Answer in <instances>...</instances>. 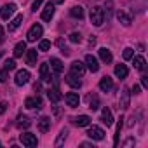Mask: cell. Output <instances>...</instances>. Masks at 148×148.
<instances>
[{
  "instance_id": "obj_1",
  "label": "cell",
  "mask_w": 148,
  "mask_h": 148,
  "mask_svg": "<svg viewBox=\"0 0 148 148\" xmlns=\"http://www.w3.org/2000/svg\"><path fill=\"white\" fill-rule=\"evenodd\" d=\"M91 23L94 25V26H101L103 25V21H105V11L99 7V5H94L92 9H91Z\"/></svg>"
},
{
  "instance_id": "obj_2",
  "label": "cell",
  "mask_w": 148,
  "mask_h": 148,
  "mask_svg": "<svg viewBox=\"0 0 148 148\" xmlns=\"http://www.w3.org/2000/svg\"><path fill=\"white\" fill-rule=\"evenodd\" d=\"M19 141H21L25 146H28V148H32V146H37V145H38L37 136H35V134H32V132H23V134L19 136Z\"/></svg>"
},
{
  "instance_id": "obj_3",
  "label": "cell",
  "mask_w": 148,
  "mask_h": 148,
  "mask_svg": "<svg viewBox=\"0 0 148 148\" xmlns=\"http://www.w3.org/2000/svg\"><path fill=\"white\" fill-rule=\"evenodd\" d=\"M87 136H89L92 141H103V139H105V131H103L101 127H98V125H92V127H89Z\"/></svg>"
},
{
  "instance_id": "obj_4",
  "label": "cell",
  "mask_w": 148,
  "mask_h": 148,
  "mask_svg": "<svg viewBox=\"0 0 148 148\" xmlns=\"http://www.w3.org/2000/svg\"><path fill=\"white\" fill-rule=\"evenodd\" d=\"M42 33H44V28H42V25H33L32 28H30V32H28V42H35L37 38H40L42 37Z\"/></svg>"
},
{
  "instance_id": "obj_5",
  "label": "cell",
  "mask_w": 148,
  "mask_h": 148,
  "mask_svg": "<svg viewBox=\"0 0 148 148\" xmlns=\"http://www.w3.org/2000/svg\"><path fill=\"white\" fill-rule=\"evenodd\" d=\"M70 70H71V73H73V75L82 77L84 73H86V64H84L82 61H73V63L70 64Z\"/></svg>"
},
{
  "instance_id": "obj_6",
  "label": "cell",
  "mask_w": 148,
  "mask_h": 148,
  "mask_svg": "<svg viewBox=\"0 0 148 148\" xmlns=\"http://www.w3.org/2000/svg\"><path fill=\"white\" fill-rule=\"evenodd\" d=\"M16 86H25V84H28V80H30V71L28 70H19L18 73H16Z\"/></svg>"
},
{
  "instance_id": "obj_7",
  "label": "cell",
  "mask_w": 148,
  "mask_h": 148,
  "mask_svg": "<svg viewBox=\"0 0 148 148\" xmlns=\"http://www.w3.org/2000/svg\"><path fill=\"white\" fill-rule=\"evenodd\" d=\"M14 12H16V4H5L2 9H0V18H2V19H9Z\"/></svg>"
},
{
  "instance_id": "obj_8",
  "label": "cell",
  "mask_w": 148,
  "mask_h": 148,
  "mask_svg": "<svg viewBox=\"0 0 148 148\" xmlns=\"http://www.w3.org/2000/svg\"><path fill=\"white\" fill-rule=\"evenodd\" d=\"M64 80H66V84H68L70 87H73V89H80V87H82L80 79H79L77 75H73V73H68V75L64 77Z\"/></svg>"
},
{
  "instance_id": "obj_9",
  "label": "cell",
  "mask_w": 148,
  "mask_h": 148,
  "mask_svg": "<svg viewBox=\"0 0 148 148\" xmlns=\"http://www.w3.org/2000/svg\"><path fill=\"white\" fill-rule=\"evenodd\" d=\"M64 101H66V105H68L70 108H77L79 103H80V98H79V94H75V92H68V94L64 96Z\"/></svg>"
},
{
  "instance_id": "obj_10",
  "label": "cell",
  "mask_w": 148,
  "mask_h": 148,
  "mask_svg": "<svg viewBox=\"0 0 148 148\" xmlns=\"http://www.w3.org/2000/svg\"><path fill=\"white\" fill-rule=\"evenodd\" d=\"M86 66L92 71V73H96L98 70H99V64H98V59L92 56V54H87L86 56Z\"/></svg>"
},
{
  "instance_id": "obj_11",
  "label": "cell",
  "mask_w": 148,
  "mask_h": 148,
  "mask_svg": "<svg viewBox=\"0 0 148 148\" xmlns=\"http://www.w3.org/2000/svg\"><path fill=\"white\" fill-rule=\"evenodd\" d=\"M71 122L75 125H79V127H87L91 124V117L89 115H79V117H73Z\"/></svg>"
},
{
  "instance_id": "obj_12",
  "label": "cell",
  "mask_w": 148,
  "mask_h": 148,
  "mask_svg": "<svg viewBox=\"0 0 148 148\" xmlns=\"http://www.w3.org/2000/svg\"><path fill=\"white\" fill-rule=\"evenodd\" d=\"M25 106L26 108H42V99L38 96H32L25 99Z\"/></svg>"
},
{
  "instance_id": "obj_13",
  "label": "cell",
  "mask_w": 148,
  "mask_h": 148,
  "mask_svg": "<svg viewBox=\"0 0 148 148\" xmlns=\"http://www.w3.org/2000/svg\"><path fill=\"white\" fill-rule=\"evenodd\" d=\"M54 11H56V7H54V4H47L45 5V9L42 11V19L44 21H51L52 19V16H54Z\"/></svg>"
},
{
  "instance_id": "obj_14",
  "label": "cell",
  "mask_w": 148,
  "mask_h": 148,
  "mask_svg": "<svg viewBox=\"0 0 148 148\" xmlns=\"http://www.w3.org/2000/svg\"><path fill=\"white\" fill-rule=\"evenodd\" d=\"M101 120H103V124H105L106 127H110V125L113 124V115H112L110 108H103V110H101Z\"/></svg>"
},
{
  "instance_id": "obj_15",
  "label": "cell",
  "mask_w": 148,
  "mask_h": 148,
  "mask_svg": "<svg viewBox=\"0 0 148 148\" xmlns=\"http://www.w3.org/2000/svg\"><path fill=\"white\" fill-rule=\"evenodd\" d=\"M40 79L42 82H49L52 77H51V70H49V64L47 63H42L40 64Z\"/></svg>"
},
{
  "instance_id": "obj_16",
  "label": "cell",
  "mask_w": 148,
  "mask_h": 148,
  "mask_svg": "<svg viewBox=\"0 0 148 148\" xmlns=\"http://www.w3.org/2000/svg\"><path fill=\"white\" fill-rule=\"evenodd\" d=\"M117 19H119L124 26H131V23H132L131 14H127V12H124V11H119V12H117Z\"/></svg>"
},
{
  "instance_id": "obj_17",
  "label": "cell",
  "mask_w": 148,
  "mask_h": 148,
  "mask_svg": "<svg viewBox=\"0 0 148 148\" xmlns=\"http://www.w3.org/2000/svg\"><path fill=\"white\" fill-rule=\"evenodd\" d=\"M112 87H113V80H112L110 77H103V79L99 80V89H101L103 92L112 91Z\"/></svg>"
},
{
  "instance_id": "obj_18",
  "label": "cell",
  "mask_w": 148,
  "mask_h": 148,
  "mask_svg": "<svg viewBox=\"0 0 148 148\" xmlns=\"http://www.w3.org/2000/svg\"><path fill=\"white\" fill-rule=\"evenodd\" d=\"M23 23V14H18L14 19H11L9 21V25H7V30L9 32H14V30H18L19 28V25Z\"/></svg>"
},
{
  "instance_id": "obj_19",
  "label": "cell",
  "mask_w": 148,
  "mask_h": 148,
  "mask_svg": "<svg viewBox=\"0 0 148 148\" xmlns=\"http://www.w3.org/2000/svg\"><path fill=\"white\" fill-rule=\"evenodd\" d=\"M26 64L37 66V49H28L26 51Z\"/></svg>"
},
{
  "instance_id": "obj_20",
  "label": "cell",
  "mask_w": 148,
  "mask_h": 148,
  "mask_svg": "<svg viewBox=\"0 0 148 148\" xmlns=\"http://www.w3.org/2000/svg\"><path fill=\"white\" fill-rule=\"evenodd\" d=\"M47 98H49L52 103H58V101H61L63 94L59 92V89H58V87H54V89H49V91H47Z\"/></svg>"
},
{
  "instance_id": "obj_21",
  "label": "cell",
  "mask_w": 148,
  "mask_h": 148,
  "mask_svg": "<svg viewBox=\"0 0 148 148\" xmlns=\"http://www.w3.org/2000/svg\"><path fill=\"white\" fill-rule=\"evenodd\" d=\"M129 98H131V92H129V89L125 87V89L122 91V98H120V106H119V108L127 110V108H129Z\"/></svg>"
},
{
  "instance_id": "obj_22",
  "label": "cell",
  "mask_w": 148,
  "mask_h": 148,
  "mask_svg": "<svg viewBox=\"0 0 148 148\" xmlns=\"http://www.w3.org/2000/svg\"><path fill=\"white\" fill-rule=\"evenodd\" d=\"M37 125H38V131H40V132H47V131L51 129V119H49V117H42Z\"/></svg>"
},
{
  "instance_id": "obj_23",
  "label": "cell",
  "mask_w": 148,
  "mask_h": 148,
  "mask_svg": "<svg viewBox=\"0 0 148 148\" xmlns=\"http://www.w3.org/2000/svg\"><path fill=\"white\" fill-rule=\"evenodd\" d=\"M99 58H101L103 63H112V61H113V56H112V52H110L106 47H101V49H99Z\"/></svg>"
},
{
  "instance_id": "obj_24",
  "label": "cell",
  "mask_w": 148,
  "mask_h": 148,
  "mask_svg": "<svg viewBox=\"0 0 148 148\" xmlns=\"http://www.w3.org/2000/svg\"><path fill=\"white\" fill-rule=\"evenodd\" d=\"M132 64H134V68H136V70L143 71V70H145V66H146V61H145V58H143V56H134V58H132Z\"/></svg>"
},
{
  "instance_id": "obj_25",
  "label": "cell",
  "mask_w": 148,
  "mask_h": 148,
  "mask_svg": "<svg viewBox=\"0 0 148 148\" xmlns=\"http://www.w3.org/2000/svg\"><path fill=\"white\" fill-rule=\"evenodd\" d=\"M51 68H52L56 73H63V70H64L61 59H58V58H51Z\"/></svg>"
},
{
  "instance_id": "obj_26",
  "label": "cell",
  "mask_w": 148,
  "mask_h": 148,
  "mask_svg": "<svg viewBox=\"0 0 148 148\" xmlns=\"http://www.w3.org/2000/svg\"><path fill=\"white\" fill-rule=\"evenodd\" d=\"M127 73H129V70H127L125 64H117V66H115V75H117L119 79H125Z\"/></svg>"
},
{
  "instance_id": "obj_27",
  "label": "cell",
  "mask_w": 148,
  "mask_h": 148,
  "mask_svg": "<svg viewBox=\"0 0 148 148\" xmlns=\"http://www.w3.org/2000/svg\"><path fill=\"white\" fill-rule=\"evenodd\" d=\"M70 14H71L73 18H77V19H82V18H84V9H82L80 5H73V7L70 9Z\"/></svg>"
},
{
  "instance_id": "obj_28",
  "label": "cell",
  "mask_w": 148,
  "mask_h": 148,
  "mask_svg": "<svg viewBox=\"0 0 148 148\" xmlns=\"http://www.w3.org/2000/svg\"><path fill=\"white\" fill-rule=\"evenodd\" d=\"M23 52H26V42H19L14 47V58H21Z\"/></svg>"
},
{
  "instance_id": "obj_29",
  "label": "cell",
  "mask_w": 148,
  "mask_h": 148,
  "mask_svg": "<svg viewBox=\"0 0 148 148\" xmlns=\"http://www.w3.org/2000/svg\"><path fill=\"white\" fill-rule=\"evenodd\" d=\"M87 101H89V108H91L92 112L99 108V99H98V96H94V94H89V96H87Z\"/></svg>"
},
{
  "instance_id": "obj_30",
  "label": "cell",
  "mask_w": 148,
  "mask_h": 148,
  "mask_svg": "<svg viewBox=\"0 0 148 148\" xmlns=\"http://www.w3.org/2000/svg\"><path fill=\"white\" fill-rule=\"evenodd\" d=\"M30 124H32V122H30L26 117H23V115H19V117H18V122H16V125H18L19 129H28V127H30Z\"/></svg>"
},
{
  "instance_id": "obj_31",
  "label": "cell",
  "mask_w": 148,
  "mask_h": 148,
  "mask_svg": "<svg viewBox=\"0 0 148 148\" xmlns=\"http://www.w3.org/2000/svg\"><path fill=\"white\" fill-rule=\"evenodd\" d=\"M124 119L120 117V120L117 122V131H115V136H113V145L117 146L119 145V138H120V131H122V125H124V122H122Z\"/></svg>"
},
{
  "instance_id": "obj_32",
  "label": "cell",
  "mask_w": 148,
  "mask_h": 148,
  "mask_svg": "<svg viewBox=\"0 0 148 148\" xmlns=\"http://www.w3.org/2000/svg\"><path fill=\"white\" fill-rule=\"evenodd\" d=\"M66 136H68V131H66V129H61V132H59V136H58V139H56L54 145H56V146H61L63 141L66 139Z\"/></svg>"
},
{
  "instance_id": "obj_33",
  "label": "cell",
  "mask_w": 148,
  "mask_h": 148,
  "mask_svg": "<svg viewBox=\"0 0 148 148\" xmlns=\"http://www.w3.org/2000/svg\"><path fill=\"white\" fill-rule=\"evenodd\" d=\"M70 42H73V44H79V42H82V35H80L79 32H73V33H70Z\"/></svg>"
},
{
  "instance_id": "obj_34",
  "label": "cell",
  "mask_w": 148,
  "mask_h": 148,
  "mask_svg": "<svg viewBox=\"0 0 148 148\" xmlns=\"http://www.w3.org/2000/svg\"><path fill=\"white\" fill-rule=\"evenodd\" d=\"M56 44H58V47L61 49V52H63V54H66V56L70 54V51H68V47H66V44H64V40H63V38H58V42H56Z\"/></svg>"
},
{
  "instance_id": "obj_35",
  "label": "cell",
  "mask_w": 148,
  "mask_h": 148,
  "mask_svg": "<svg viewBox=\"0 0 148 148\" xmlns=\"http://www.w3.org/2000/svg\"><path fill=\"white\" fill-rule=\"evenodd\" d=\"M38 49H40V51H49V49H51V42H49V40H40Z\"/></svg>"
},
{
  "instance_id": "obj_36",
  "label": "cell",
  "mask_w": 148,
  "mask_h": 148,
  "mask_svg": "<svg viewBox=\"0 0 148 148\" xmlns=\"http://www.w3.org/2000/svg\"><path fill=\"white\" fill-rule=\"evenodd\" d=\"M4 68H5V70H9V71H11V70H14V68H16V61H14V59H7V61L4 63Z\"/></svg>"
},
{
  "instance_id": "obj_37",
  "label": "cell",
  "mask_w": 148,
  "mask_h": 148,
  "mask_svg": "<svg viewBox=\"0 0 148 148\" xmlns=\"http://www.w3.org/2000/svg\"><path fill=\"white\" fill-rule=\"evenodd\" d=\"M7 79H9V70H5V68L0 70V82H5Z\"/></svg>"
},
{
  "instance_id": "obj_38",
  "label": "cell",
  "mask_w": 148,
  "mask_h": 148,
  "mask_svg": "<svg viewBox=\"0 0 148 148\" xmlns=\"http://www.w3.org/2000/svg\"><path fill=\"white\" fill-rule=\"evenodd\" d=\"M122 56H124V59H131V58H132V49H131V47H125Z\"/></svg>"
},
{
  "instance_id": "obj_39",
  "label": "cell",
  "mask_w": 148,
  "mask_h": 148,
  "mask_svg": "<svg viewBox=\"0 0 148 148\" xmlns=\"http://www.w3.org/2000/svg\"><path fill=\"white\" fill-rule=\"evenodd\" d=\"M5 110H7V103L5 101H0V115L5 113Z\"/></svg>"
},
{
  "instance_id": "obj_40",
  "label": "cell",
  "mask_w": 148,
  "mask_h": 148,
  "mask_svg": "<svg viewBox=\"0 0 148 148\" xmlns=\"http://www.w3.org/2000/svg\"><path fill=\"white\" fill-rule=\"evenodd\" d=\"M40 5H42V0H35V2H33V5H32V11H37Z\"/></svg>"
},
{
  "instance_id": "obj_41",
  "label": "cell",
  "mask_w": 148,
  "mask_h": 148,
  "mask_svg": "<svg viewBox=\"0 0 148 148\" xmlns=\"http://www.w3.org/2000/svg\"><path fill=\"white\" fill-rule=\"evenodd\" d=\"M141 84H143V87H148V77L146 75L141 77Z\"/></svg>"
},
{
  "instance_id": "obj_42",
  "label": "cell",
  "mask_w": 148,
  "mask_h": 148,
  "mask_svg": "<svg viewBox=\"0 0 148 148\" xmlns=\"http://www.w3.org/2000/svg\"><path fill=\"white\" fill-rule=\"evenodd\" d=\"M134 143H136V141H134L132 138H129V139H127V141L124 143V146H131V145H134Z\"/></svg>"
},
{
  "instance_id": "obj_43",
  "label": "cell",
  "mask_w": 148,
  "mask_h": 148,
  "mask_svg": "<svg viewBox=\"0 0 148 148\" xmlns=\"http://www.w3.org/2000/svg\"><path fill=\"white\" fill-rule=\"evenodd\" d=\"M139 91H141L139 86H132V92H134V94H139Z\"/></svg>"
},
{
  "instance_id": "obj_44",
  "label": "cell",
  "mask_w": 148,
  "mask_h": 148,
  "mask_svg": "<svg viewBox=\"0 0 148 148\" xmlns=\"http://www.w3.org/2000/svg\"><path fill=\"white\" fill-rule=\"evenodd\" d=\"M4 38H5V37H4V28H2V26H0V44H2V42H4Z\"/></svg>"
},
{
  "instance_id": "obj_45",
  "label": "cell",
  "mask_w": 148,
  "mask_h": 148,
  "mask_svg": "<svg viewBox=\"0 0 148 148\" xmlns=\"http://www.w3.org/2000/svg\"><path fill=\"white\" fill-rule=\"evenodd\" d=\"M82 146H86V148H91V146H92V148H94V145H92V143H82Z\"/></svg>"
},
{
  "instance_id": "obj_46",
  "label": "cell",
  "mask_w": 148,
  "mask_h": 148,
  "mask_svg": "<svg viewBox=\"0 0 148 148\" xmlns=\"http://www.w3.org/2000/svg\"><path fill=\"white\" fill-rule=\"evenodd\" d=\"M89 44H91V45H94V44H96V38H94V37H91V38H89Z\"/></svg>"
},
{
  "instance_id": "obj_47",
  "label": "cell",
  "mask_w": 148,
  "mask_h": 148,
  "mask_svg": "<svg viewBox=\"0 0 148 148\" xmlns=\"http://www.w3.org/2000/svg\"><path fill=\"white\" fill-rule=\"evenodd\" d=\"M64 0H54V4H63Z\"/></svg>"
},
{
  "instance_id": "obj_48",
  "label": "cell",
  "mask_w": 148,
  "mask_h": 148,
  "mask_svg": "<svg viewBox=\"0 0 148 148\" xmlns=\"http://www.w3.org/2000/svg\"><path fill=\"white\" fill-rule=\"evenodd\" d=\"M0 145H2V143H0Z\"/></svg>"
}]
</instances>
